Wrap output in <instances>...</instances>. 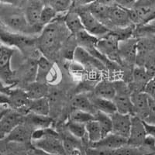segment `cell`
<instances>
[{
	"mask_svg": "<svg viewBox=\"0 0 155 155\" xmlns=\"http://www.w3.org/2000/svg\"><path fill=\"white\" fill-rule=\"evenodd\" d=\"M0 22L14 33L28 35L35 33L27 22L24 10L18 6L0 3Z\"/></svg>",
	"mask_w": 155,
	"mask_h": 155,
	"instance_id": "obj_1",
	"label": "cell"
},
{
	"mask_svg": "<svg viewBox=\"0 0 155 155\" xmlns=\"http://www.w3.org/2000/svg\"><path fill=\"white\" fill-rule=\"evenodd\" d=\"M33 146L54 155H66L63 140L51 127L35 129L32 134Z\"/></svg>",
	"mask_w": 155,
	"mask_h": 155,
	"instance_id": "obj_2",
	"label": "cell"
},
{
	"mask_svg": "<svg viewBox=\"0 0 155 155\" xmlns=\"http://www.w3.org/2000/svg\"><path fill=\"white\" fill-rule=\"evenodd\" d=\"M65 30H68L64 22L54 20L52 23L44 27L41 31V35L38 39L39 48L44 54H50L54 53L60 47L61 43L64 40Z\"/></svg>",
	"mask_w": 155,
	"mask_h": 155,
	"instance_id": "obj_3",
	"label": "cell"
},
{
	"mask_svg": "<svg viewBox=\"0 0 155 155\" xmlns=\"http://www.w3.org/2000/svg\"><path fill=\"white\" fill-rule=\"evenodd\" d=\"M0 41L7 46L17 48L23 54H29L35 48L37 39L28 34H19L0 29Z\"/></svg>",
	"mask_w": 155,
	"mask_h": 155,
	"instance_id": "obj_4",
	"label": "cell"
},
{
	"mask_svg": "<svg viewBox=\"0 0 155 155\" xmlns=\"http://www.w3.org/2000/svg\"><path fill=\"white\" fill-rule=\"evenodd\" d=\"M134 24H143L155 19V0H136L129 9Z\"/></svg>",
	"mask_w": 155,
	"mask_h": 155,
	"instance_id": "obj_5",
	"label": "cell"
},
{
	"mask_svg": "<svg viewBox=\"0 0 155 155\" xmlns=\"http://www.w3.org/2000/svg\"><path fill=\"white\" fill-rule=\"evenodd\" d=\"M120 41V37L111 31L107 35L99 38L96 44V48L109 61L122 64L119 51Z\"/></svg>",
	"mask_w": 155,
	"mask_h": 155,
	"instance_id": "obj_6",
	"label": "cell"
},
{
	"mask_svg": "<svg viewBox=\"0 0 155 155\" xmlns=\"http://www.w3.org/2000/svg\"><path fill=\"white\" fill-rule=\"evenodd\" d=\"M75 11L79 15L84 28L88 34L96 37H102L111 32L107 26L92 15L85 6L79 7Z\"/></svg>",
	"mask_w": 155,
	"mask_h": 155,
	"instance_id": "obj_7",
	"label": "cell"
},
{
	"mask_svg": "<svg viewBox=\"0 0 155 155\" xmlns=\"http://www.w3.org/2000/svg\"><path fill=\"white\" fill-rule=\"evenodd\" d=\"M116 89V96L113 99L116 111L123 114H130L134 116V106H133L131 94L132 92L128 85L123 81H114Z\"/></svg>",
	"mask_w": 155,
	"mask_h": 155,
	"instance_id": "obj_8",
	"label": "cell"
},
{
	"mask_svg": "<svg viewBox=\"0 0 155 155\" xmlns=\"http://www.w3.org/2000/svg\"><path fill=\"white\" fill-rule=\"evenodd\" d=\"M14 53L15 48L0 41V79L8 85L14 82L15 72L11 67V61Z\"/></svg>",
	"mask_w": 155,
	"mask_h": 155,
	"instance_id": "obj_9",
	"label": "cell"
},
{
	"mask_svg": "<svg viewBox=\"0 0 155 155\" xmlns=\"http://www.w3.org/2000/svg\"><path fill=\"white\" fill-rule=\"evenodd\" d=\"M24 120V115L8 108L0 120V140L5 139L19 124Z\"/></svg>",
	"mask_w": 155,
	"mask_h": 155,
	"instance_id": "obj_10",
	"label": "cell"
},
{
	"mask_svg": "<svg viewBox=\"0 0 155 155\" xmlns=\"http://www.w3.org/2000/svg\"><path fill=\"white\" fill-rule=\"evenodd\" d=\"M25 5L24 13L27 22L35 33H40L43 30L39 25V21L41 11L45 5L44 0H27Z\"/></svg>",
	"mask_w": 155,
	"mask_h": 155,
	"instance_id": "obj_11",
	"label": "cell"
},
{
	"mask_svg": "<svg viewBox=\"0 0 155 155\" xmlns=\"http://www.w3.org/2000/svg\"><path fill=\"white\" fill-rule=\"evenodd\" d=\"M108 23L120 29H126L134 24L130 19L129 9L116 4L109 8Z\"/></svg>",
	"mask_w": 155,
	"mask_h": 155,
	"instance_id": "obj_12",
	"label": "cell"
},
{
	"mask_svg": "<svg viewBox=\"0 0 155 155\" xmlns=\"http://www.w3.org/2000/svg\"><path fill=\"white\" fill-rule=\"evenodd\" d=\"M113 123V133L128 139L132 124V115L116 112L110 115Z\"/></svg>",
	"mask_w": 155,
	"mask_h": 155,
	"instance_id": "obj_13",
	"label": "cell"
},
{
	"mask_svg": "<svg viewBox=\"0 0 155 155\" xmlns=\"http://www.w3.org/2000/svg\"><path fill=\"white\" fill-rule=\"evenodd\" d=\"M9 108L19 112L23 115L28 113V105L30 98L25 90L12 88L9 95Z\"/></svg>",
	"mask_w": 155,
	"mask_h": 155,
	"instance_id": "obj_14",
	"label": "cell"
},
{
	"mask_svg": "<svg viewBox=\"0 0 155 155\" xmlns=\"http://www.w3.org/2000/svg\"><path fill=\"white\" fill-rule=\"evenodd\" d=\"M146 137L147 132L143 121L137 116H132V124L128 138V145L140 147L142 146Z\"/></svg>",
	"mask_w": 155,
	"mask_h": 155,
	"instance_id": "obj_15",
	"label": "cell"
},
{
	"mask_svg": "<svg viewBox=\"0 0 155 155\" xmlns=\"http://www.w3.org/2000/svg\"><path fill=\"white\" fill-rule=\"evenodd\" d=\"M120 56L122 64L126 62L133 64L137 60L138 53V41L135 39H125L120 41L119 44Z\"/></svg>",
	"mask_w": 155,
	"mask_h": 155,
	"instance_id": "obj_16",
	"label": "cell"
},
{
	"mask_svg": "<svg viewBox=\"0 0 155 155\" xmlns=\"http://www.w3.org/2000/svg\"><path fill=\"white\" fill-rule=\"evenodd\" d=\"M134 116L145 121L149 116V97L143 92H133L131 94Z\"/></svg>",
	"mask_w": 155,
	"mask_h": 155,
	"instance_id": "obj_17",
	"label": "cell"
},
{
	"mask_svg": "<svg viewBox=\"0 0 155 155\" xmlns=\"http://www.w3.org/2000/svg\"><path fill=\"white\" fill-rule=\"evenodd\" d=\"M74 60L82 65L88 66L89 68H93L98 70L103 71L106 69V66L103 62L99 60L98 58L90 54L88 51L81 47H76L74 52Z\"/></svg>",
	"mask_w": 155,
	"mask_h": 155,
	"instance_id": "obj_18",
	"label": "cell"
},
{
	"mask_svg": "<svg viewBox=\"0 0 155 155\" xmlns=\"http://www.w3.org/2000/svg\"><path fill=\"white\" fill-rule=\"evenodd\" d=\"M34 130L33 127L23 121L8 135L5 140H7L8 142L12 143H28L31 141L32 134Z\"/></svg>",
	"mask_w": 155,
	"mask_h": 155,
	"instance_id": "obj_19",
	"label": "cell"
},
{
	"mask_svg": "<svg viewBox=\"0 0 155 155\" xmlns=\"http://www.w3.org/2000/svg\"><path fill=\"white\" fill-rule=\"evenodd\" d=\"M127 144H128V139L111 133L109 135L102 137L96 143H91L90 145L92 147L105 148L108 150H114Z\"/></svg>",
	"mask_w": 155,
	"mask_h": 155,
	"instance_id": "obj_20",
	"label": "cell"
},
{
	"mask_svg": "<svg viewBox=\"0 0 155 155\" xmlns=\"http://www.w3.org/2000/svg\"><path fill=\"white\" fill-rule=\"evenodd\" d=\"M94 94L95 96L113 100L116 94L114 81H110L109 80H102L99 81L95 87Z\"/></svg>",
	"mask_w": 155,
	"mask_h": 155,
	"instance_id": "obj_21",
	"label": "cell"
},
{
	"mask_svg": "<svg viewBox=\"0 0 155 155\" xmlns=\"http://www.w3.org/2000/svg\"><path fill=\"white\" fill-rule=\"evenodd\" d=\"M64 22L69 33L75 36L79 32L85 30L79 15L76 11H69L64 17Z\"/></svg>",
	"mask_w": 155,
	"mask_h": 155,
	"instance_id": "obj_22",
	"label": "cell"
},
{
	"mask_svg": "<svg viewBox=\"0 0 155 155\" xmlns=\"http://www.w3.org/2000/svg\"><path fill=\"white\" fill-rule=\"evenodd\" d=\"M23 121L33 127L34 130L51 127V125L52 124V120L48 116H41L33 113H28L25 115Z\"/></svg>",
	"mask_w": 155,
	"mask_h": 155,
	"instance_id": "obj_23",
	"label": "cell"
},
{
	"mask_svg": "<svg viewBox=\"0 0 155 155\" xmlns=\"http://www.w3.org/2000/svg\"><path fill=\"white\" fill-rule=\"evenodd\" d=\"M133 83L137 88L139 89V92H143V88L147 83L152 78L143 66L138 65L133 69L132 71Z\"/></svg>",
	"mask_w": 155,
	"mask_h": 155,
	"instance_id": "obj_24",
	"label": "cell"
},
{
	"mask_svg": "<svg viewBox=\"0 0 155 155\" xmlns=\"http://www.w3.org/2000/svg\"><path fill=\"white\" fill-rule=\"evenodd\" d=\"M28 113L41 116H49L50 103L47 97L37 99H30L28 105Z\"/></svg>",
	"mask_w": 155,
	"mask_h": 155,
	"instance_id": "obj_25",
	"label": "cell"
},
{
	"mask_svg": "<svg viewBox=\"0 0 155 155\" xmlns=\"http://www.w3.org/2000/svg\"><path fill=\"white\" fill-rule=\"evenodd\" d=\"M90 99L92 101V105L96 111L102 112V113H104L109 116L117 112L116 106L113 100L103 99V98H100V97L95 96V95L90 97Z\"/></svg>",
	"mask_w": 155,
	"mask_h": 155,
	"instance_id": "obj_26",
	"label": "cell"
},
{
	"mask_svg": "<svg viewBox=\"0 0 155 155\" xmlns=\"http://www.w3.org/2000/svg\"><path fill=\"white\" fill-rule=\"evenodd\" d=\"M85 7L88 9V10L92 15H94L97 19H99L102 23H104L105 21L108 22L109 8H110L109 5L102 4L95 0V2H93L92 3L90 4V5H87Z\"/></svg>",
	"mask_w": 155,
	"mask_h": 155,
	"instance_id": "obj_27",
	"label": "cell"
},
{
	"mask_svg": "<svg viewBox=\"0 0 155 155\" xmlns=\"http://www.w3.org/2000/svg\"><path fill=\"white\" fill-rule=\"evenodd\" d=\"M72 106L74 109H79V110L92 113L94 115L97 112L92 105L90 97L86 96L83 94L74 96L72 100Z\"/></svg>",
	"mask_w": 155,
	"mask_h": 155,
	"instance_id": "obj_28",
	"label": "cell"
},
{
	"mask_svg": "<svg viewBox=\"0 0 155 155\" xmlns=\"http://www.w3.org/2000/svg\"><path fill=\"white\" fill-rule=\"evenodd\" d=\"M95 120L99 123L102 130V137L113 133V123L109 115L97 111L95 114Z\"/></svg>",
	"mask_w": 155,
	"mask_h": 155,
	"instance_id": "obj_29",
	"label": "cell"
},
{
	"mask_svg": "<svg viewBox=\"0 0 155 155\" xmlns=\"http://www.w3.org/2000/svg\"><path fill=\"white\" fill-rule=\"evenodd\" d=\"M86 128V135L88 140L91 143H96L102 138V134L99 123L95 120L88 122L85 124Z\"/></svg>",
	"mask_w": 155,
	"mask_h": 155,
	"instance_id": "obj_30",
	"label": "cell"
},
{
	"mask_svg": "<svg viewBox=\"0 0 155 155\" xmlns=\"http://www.w3.org/2000/svg\"><path fill=\"white\" fill-rule=\"evenodd\" d=\"M26 92L30 99H37L45 97L48 92V88L44 83L34 81L29 85Z\"/></svg>",
	"mask_w": 155,
	"mask_h": 155,
	"instance_id": "obj_31",
	"label": "cell"
},
{
	"mask_svg": "<svg viewBox=\"0 0 155 155\" xmlns=\"http://www.w3.org/2000/svg\"><path fill=\"white\" fill-rule=\"evenodd\" d=\"M44 2L58 13H67L73 5V0H44Z\"/></svg>",
	"mask_w": 155,
	"mask_h": 155,
	"instance_id": "obj_32",
	"label": "cell"
},
{
	"mask_svg": "<svg viewBox=\"0 0 155 155\" xmlns=\"http://www.w3.org/2000/svg\"><path fill=\"white\" fill-rule=\"evenodd\" d=\"M58 12L51 6L48 5H45L43 8L41 13V17H40V21H39V25L42 29L50 24L51 23L55 20L58 16Z\"/></svg>",
	"mask_w": 155,
	"mask_h": 155,
	"instance_id": "obj_33",
	"label": "cell"
},
{
	"mask_svg": "<svg viewBox=\"0 0 155 155\" xmlns=\"http://www.w3.org/2000/svg\"><path fill=\"white\" fill-rule=\"evenodd\" d=\"M66 127L71 135L78 140L83 139L86 135L85 124H80V123L68 120L66 124Z\"/></svg>",
	"mask_w": 155,
	"mask_h": 155,
	"instance_id": "obj_34",
	"label": "cell"
},
{
	"mask_svg": "<svg viewBox=\"0 0 155 155\" xmlns=\"http://www.w3.org/2000/svg\"><path fill=\"white\" fill-rule=\"evenodd\" d=\"M77 138L71 136V137H66L63 140L64 147L66 154L68 155H82L80 145L77 142Z\"/></svg>",
	"mask_w": 155,
	"mask_h": 155,
	"instance_id": "obj_35",
	"label": "cell"
},
{
	"mask_svg": "<svg viewBox=\"0 0 155 155\" xmlns=\"http://www.w3.org/2000/svg\"><path fill=\"white\" fill-rule=\"evenodd\" d=\"M69 120L80 124H86L88 122L95 120V115L79 109H74L69 116Z\"/></svg>",
	"mask_w": 155,
	"mask_h": 155,
	"instance_id": "obj_36",
	"label": "cell"
},
{
	"mask_svg": "<svg viewBox=\"0 0 155 155\" xmlns=\"http://www.w3.org/2000/svg\"><path fill=\"white\" fill-rule=\"evenodd\" d=\"M144 150L140 147H136L130 146V145H125L114 150L113 155H146Z\"/></svg>",
	"mask_w": 155,
	"mask_h": 155,
	"instance_id": "obj_37",
	"label": "cell"
},
{
	"mask_svg": "<svg viewBox=\"0 0 155 155\" xmlns=\"http://www.w3.org/2000/svg\"><path fill=\"white\" fill-rule=\"evenodd\" d=\"M143 92L148 97L155 100V77L149 80V81L145 85Z\"/></svg>",
	"mask_w": 155,
	"mask_h": 155,
	"instance_id": "obj_38",
	"label": "cell"
},
{
	"mask_svg": "<svg viewBox=\"0 0 155 155\" xmlns=\"http://www.w3.org/2000/svg\"><path fill=\"white\" fill-rule=\"evenodd\" d=\"M113 152L114 150H113L91 147L87 150L86 155H113Z\"/></svg>",
	"mask_w": 155,
	"mask_h": 155,
	"instance_id": "obj_39",
	"label": "cell"
},
{
	"mask_svg": "<svg viewBox=\"0 0 155 155\" xmlns=\"http://www.w3.org/2000/svg\"><path fill=\"white\" fill-rule=\"evenodd\" d=\"M27 155H54L52 153H50L45 150H42L41 148H38L37 147L33 146L28 149L27 151Z\"/></svg>",
	"mask_w": 155,
	"mask_h": 155,
	"instance_id": "obj_40",
	"label": "cell"
},
{
	"mask_svg": "<svg viewBox=\"0 0 155 155\" xmlns=\"http://www.w3.org/2000/svg\"><path fill=\"white\" fill-rule=\"evenodd\" d=\"M27 0H0V3L4 5H10L19 7L23 3H26Z\"/></svg>",
	"mask_w": 155,
	"mask_h": 155,
	"instance_id": "obj_41",
	"label": "cell"
},
{
	"mask_svg": "<svg viewBox=\"0 0 155 155\" xmlns=\"http://www.w3.org/2000/svg\"><path fill=\"white\" fill-rule=\"evenodd\" d=\"M143 123H144V127H145V129H146L147 135L152 137L155 139V125L154 124H148V123H146V122L144 121H143Z\"/></svg>",
	"mask_w": 155,
	"mask_h": 155,
	"instance_id": "obj_42",
	"label": "cell"
},
{
	"mask_svg": "<svg viewBox=\"0 0 155 155\" xmlns=\"http://www.w3.org/2000/svg\"><path fill=\"white\" fill-rule=\"evenodd\" d=\"M95 1V0H73V5H77L79 7H83L90 5Z\"/></svg>",
	"mask_w": 155,
	"mask_h": 155,
	"instance_id": "obj_43",
	"label": "cell"
},
{
	"mask_svg": "<svg viewBox=\"0 0 155 155\" xmlns=\"http://www.w3.org/2000/svg\"><path fill=\"white\" fill-rule=\"evenodd\" d=\"M3 155H27V152L26 153H23V152H13V153H6V154Z\"/></svg>",
	"mask_w": 155,
	"mask_h": 155,
	"instance_id": "obj_44",
	"label": "cell"
},
{
	"mask_svg": "<svg viewBox=\"0 0 155 155\" xmlns=\"http://www.w3.org/2000/svg\"><path fill=\"white\" fill-rule=\"evenodd\" d=\"M6 108H8V106H0V113L2 111V110H4L5 109H6Z\"/></svg>",
	"mask_w": 155,
	"mask_h": 155,
	"instance_id": "obj_45",
	"label": "cell"
},
{
	"mask_svg": "<svg viewBox=\"0 0 155 155\" xmlns=\"http://www.w3.org/2000/svg\"><path fill=\"white\" fill-rule=\"evenodd\" d=\"M8 108H9V107H8ZM8 108H6V109H4V110H2V111L1 112V113H0V120H1V118H2V115H3L4 113H5V111H6V109H7Z\"/></svg>",
	"mask_w": 155,
	"mask_h": 155,
	"instance_id": "obj_46",
	"label": "cell"
}]
</instances>
